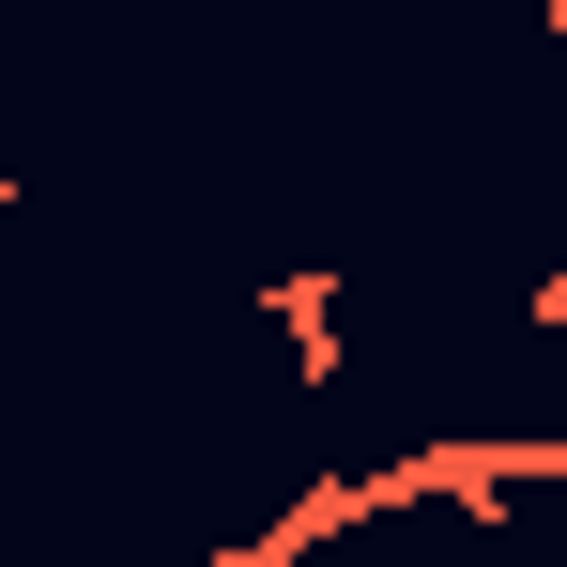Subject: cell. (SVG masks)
<instances>
[{"label":"cell","instance_id":"2","mask_svg":"<svg viewBox=\"0 0 567 567\" xmlns=\"http://www.w3.org/2000/svg\"><path fill=\"white\" fill-rule=\"evenodd\" d=\"M522 322H553V338H567V277H537V291H522Z\"/></svg>","mask_w":567,"mask_h":567},{"label":"cell","instance_id":"3","mask_svg":"<svg viewBox=\"0 0 567 567\" xmlns=\"http://www.w3.org/2000/svg\"><path fill=\"white\" fill-rule=\"evenodd\" d=\"M0 215H16V185H0Z\"/></svg>","mask_w":567,"mask_h":567},{"label":"cell","instance_id":"1","mask_svg":"<svg viewBox=\"0 0 567 567\" xmlns=\"http://www.w3.org/2000/svg\"><path fill=\"white\" fill-rule=\"evenodd\" d=\"M277 338H291L307 383H338V291H322V277H277Z\"/></svg>","mask_w":567,"mask_h":567}]
</instances>
